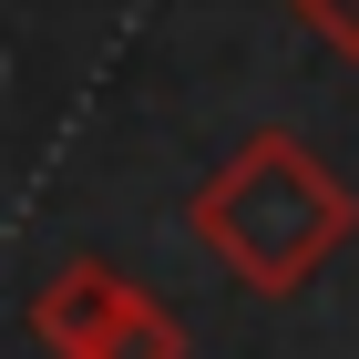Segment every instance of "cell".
<instances>
[{"instance_id": "obj_3", "label": "cell", "mask_w": 359, "mask_h": 359, "mask_svg": "<svg viewBox=\"0 0 359 359\" xmlns=\"http://www.w3.org/2000/svg\"><path fill=\"white\" fill-rule=\"evenodd\" d=\"M308 41H329L339 62H359V0H287Z\"/></svg>"}, {"instance_id": "obj_1", "label": "cell", "mask_w": 359, "mask_h": 359, "mask_svg": "<svg viewBox=\"0 0 359 359\" xmlns=\"http://www.w3.org/2000/svg\"><path fill=\"white\" fill-rule=\"evenodd\" d=\"M185 236L216 257L247 298H298L359 236V195L349 175L287 123H257L226 165H205V185L185 195Z\"/></svg>"}, {"instance_id": "obj_2", "label": "cell", "mask_w": 359, "mask_h": 359, "mask_svg": "<svg viewBox=\"0 0 359 359\" xmlns=\"http://www.w3.org/2000/svg\"><path fill=\"white\" fill-rule=\"evenodd\" d=\"M31 339L52 359H185V318H175L144 277H123L113 257H62L31 287Z\"/></svg>"}]
</instances>
